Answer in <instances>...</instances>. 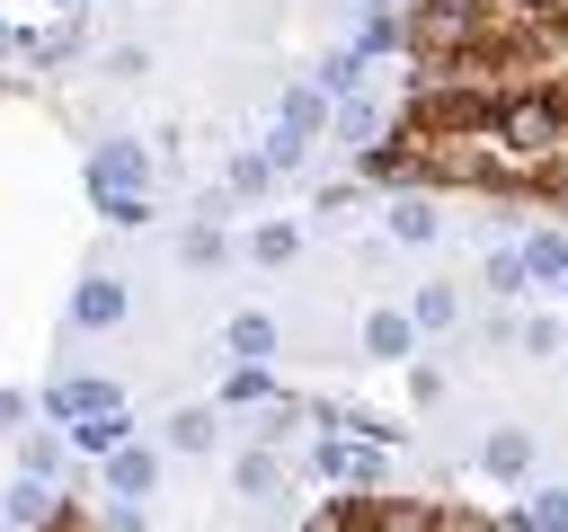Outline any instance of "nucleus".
Returning a JSON list of instances; mask_svg holds the SVG:
<instances>
[{
	"label": "nucleus",
	"instance_id": "obj_1",
	"mask_svg": "<svg viewBox=\"0 0 568 532\" xmlns=\"http://www.w3.org/2000/svg\"><path fill=\"white\" fill-rule=\"evenodd\" d=\"M142 186H151V151H142V142H98V151H89V195H98V213H106L115 231L142 222Z\"/></svg>",
	"mask_w": 568,
	"mask_h": 532
},
{
	"label": "nucleus",
	"instance_id": "obj_2",
	"mask_svg": "<svg viewBox=\"0 0 568 532\" xmlns=\"http://www.w3.org/2000/svg\"><path fill=\"white\" fill-rule=\"evenodd\" d=\"M320 115H328V98H320V89H293V98L275 106V133H266V151H257V160H266V168H293V160L311 151Z\"/></svg>",
	"mask_w": 568,
	"mask_h": 532
},
{
	"label": "nucleus",
	"instance_id": "obj_3",
	"mask_svg": "<svg viewBox=\"0 0 568 532\" xmlns=\"http://www.w3.org/2000/svg\"><path fill=\"white\" fill-rule=\"evenodd\" d=\"M71 319H80V328H115V319H124V284H115V275H89V284L71 293Z\"/></svg>",
	"mask_w": 568,
	"mask_h": 532
},
{
	"label": "nucleus",
	"instance_id": "obj_4",
	"mask_svg": "<svg viewBox=\"0 0 568 532\" xmlns=\"http://www.w3.org/2000/svg\"><path fill=\"white\" fill-rule=\"evenodd\" d=\"M44 408L89 426V417H106V408H115V381H53V390H44Z\"/></svg>",
	"mask_w": 568,
	"mask_h": 532
},
{
	"label": "nucleus",
	"instance_id": "obj_5",
	"mask_svg": "<svg viewBox=\"0 0 568 532\" xmlns=\"http://www.w3.org/2000/svg\"><path fill=\"white\" fill-rule=\"evenodd\" d=\"M151 479H160L151 443H115V452H106V488H115V497H151Z\"/></svg>",
	"mask_w": 568,
	"mask_h": 532
},
{
	"label": "nucleus",
	"instance_id": "obj_6",
	"mask_svg": "<svg viewBox=\"0 0 568 532\" xmlns=\"http://www.w3.org/2000/svg\"><path fill=\"white\" fill-rule=\"evenodd\" d=\"M399 35H408V18H399V9H390V0H373V9H364V27H355V44H346V53H355V62H373V53H390V44H399Z\"/></svg>",
	"mask_w": 568,
	"mask_h": 532
},
{
	"label": "nucleus",
	"instance_id": "obj_7",
	"mask_svg": "<svg viewBox=\"0 0 568 532\" xmlns=\"http://www.w3.org/2000/svg\"><path fill=\"white\" fill-rule=\"evenodd\" d=\"M231 355H240L248 372H266V355H275V319H257V310L231 319Z\"/></svg>",
	"mask_w": 568,
	"mask_h": 532
},
{
	"label": "nucleus",
	"instance_id": "obj_8",
	"mask_svg": "<svg viewBox=\"0 0 568 532\" xmlns=\"http://www.w3.org/2000/svg\"><path fill=\"white\" fill-rule=\"evenodd\" d=\"M0 514H9V523H27V532H36V523H53V488H44V479H18V488L0 497Z\"/></svg>",
	"mask_w": 568,
	"mask_h": 532
},
{
	"label": "nucleus",
	"instance_id": "obj_9",
	"mask_svg": "<svg viewBox=\"0 0 568 532\" xmlns=\"http://www.w3.org/2000/svg\"><path fill=\"white\" fill-rule=\"evenodd\" d=\"M524 461H532V434H524V426H497V434H488V470H497V479H524Z\"/></svg>",
	"mask_w": 568,
	"mask_h": 532
},
{
	"label": "nucleus",
	"instance_id": "obj_10",
	"mask_svg": "<svg viewBox=\"0 0 568 532\" xmlns=\"http://www.w3.org/2000/svg\"><path fill=\"white\" fill-rule=\"evenodd\" d=\"M320 461H328V479H355V488H382V461H373L364 443H328Z\"/></svg>",
	"mask_w": 568,
	"mask_h": 532
},
{
	"label": "nucleus",
	"instance_id": "obj_11",
	"mask_svg": "<svg viewBox=\"0 0 568 532\" xmlns=\"http://www.w3.org/2000/svg\"><path fill=\"white\" fill-rule=\"evenodd\" d=\"M408 337H417L408 310H373V319H364V346H373V355H408Z\"/></svg>",
	"mask_w": 568,
	"mask_h": 532
},
{
	"label": "nucleus",
	"instance_id": "obj_12",
	"mask_svg": "<svg viewBox=\"0 0 568 532\" xmlns=\"http://www.w3.org/2000/svg\"><path fill=\"white\" fill-rule=\"evenodd\" d=\"M390 239H408V248H417V239H435V213H426V195H399V204H390Z\"/></svg>",
	"mask_w": 568,
	"mask_h": 532
},
{
	"label": "nucleus",
	"instance_id": "obj_13",
	"mask_svg": "<svg viewBox=\"0 0 568 532\" xmlns=\"http://www.w3.org/2000/svg\"><path fill=\"white\" fill-rule=\"evenodd\" d=\"M453 310H462V301H453L444 284H417V301H408V328H453Z\"/></svg>",
	"mask_w": 568,
	"mask_h": 532
},
{
	"label": "nucleus",
	"instance_id": "obj_14",
	"mask_svg": "<svg viewBox=\"0 0 568 532\" xmlns=\"http://www.w3.org/2000/svg\"><path fill=\"white\" fill-rule=\"evenodd\" d=\"M213 434H222V426H213V408H178V417H169V443H178V452H204Z\"/></svg>",
	"mask_w": 568,
	"mask_h": 532
},
{
	"label": "nucleus",
	"instance_id": "obj_15",
	"mask_svg": "<svg viewBox=\"0 0 568 532\" xmlns=\"http://www.w3.org/2000/svg\"><path fill=\"white\" fill-rule=\"evenodd\" d=\"M524 275H568V239H559V231H541V239L524 248Z\"/></svg>",
	"mask_w": 568,
	"mask_h": 532
},
{
	"label": "nucleus",
	"instance_id": "obj_16",
	"mask_svg": "<svg viewBox=\"0 0 568 532\" xmlns=\"http://www.w3.org/2000/svg\"><path fill=\"white\" fill-rule=\"evenodd\" d=\"M532 532H568V488H532Z\"/></svg>",
	"mask_w": 568,
	"mask_h": 532
},
{
	"label": "nucleus",
	"instance_id": "obj_17",
	"mask_svg": "<svg viewBox=\"0 0 568 532\" xmlns=\"http://www.w3.org/2000/svg\"><path fill=\"white\" fill-rule=\"evenodd\" d=\"M248 257H257V266H284V257H293V231H284V222H257Z\"/></svg>",
	"mask_w": 568,
	"mask_h": 532
},
{
	"label": "nucleus",
	"instance_id": "obj_18",
	"mask_svg": "<svg viewBox=\"0 0 568 532\" xmlns=\"http://www.w3.org/2000/svg\"><path fill=\"white\" fill-rule=\"evenodd\" d=\"M71 434H80L89 452H115V443H124V408H106V417H89V426H71Z\"/></svg>",
	"mask_w": 568,
	"mask_h": 532
},
{
	"label": "nucleus",
	"instance_id": "obj_19",
	"mask_svg": "<svg viewBox=\"0 0 568 532\" xmlns=\"http://www.w3.org/2000/svg\"><path fill=\"white\" fill-rule=\"evenodd\" d=\"M240 488H248V497H275V452H248V461H240Z\"/></svg>",
	"mask_w": 568,
	"mask_h": 532
},
{
	"label": "nucleus",
	"instance_id": "obj_20",
	"mask_svg": "<svg viewBox=\"0 0 568 532\" xmlns=\"http://www.w3.org/2000/svg\"><path fill=\"white\" fill-rule=\"evenodd\" d=\"M213 257H222V231L195 222V231H186V266H213Z\"/></svg>",
	"mask_w": 568,
	"mask_h": 532
},
{
	"label": "nucleus",
	"instance_id": "obj_21",
	"mask_svg": "<svg viewBox=\"0 0 568 532\" xmlns=\"http://www.w3.org/2000/svg\"><path fill=\"white\" fill-rule=\"evenodd\" d=\"M53 470H62V443L36 434V443H27V479H53Z\"/></svg>",
	"mask_w": 568,
	"mask_h": 532
},
{
	"label": "nucleus",
	"instance_id": "obj_22",
	"mask_svg": "<svg viewBox=\"0 0 568 532\" xmlns=\"http://www.w3.org/2000/svg\"><path fill=\"white\" fill-rule=\"evenodd\" d=\"M488 284H497V293H515V284H524V257H506V248H497V257H488Z\"/></svg>",
	"mask_w": 568,
	"mask_h": 532
},
{
	"label": "nucleus",
	"instance_id": "obj_23",
	"mask_svg": "<svg viewBox=\"0 0 568 532\" xmlns=\"http://www.w3.org/2000/svg\"><path fill=\"white\" fill-rule=\"evenodd\" d=\"M541 186H550V195L568 204V142H559V160H550V177H541Z\"/></svg>",
	"mask_w": 568,
	"mask_h": 532
},
{
	"label": "nucleus",
	"instance_id": "obj_24",
	"mask_svg": "<svg viewBox=\"0 0 568 532\" xmlns=\"http://www.w3.org/2000/svg\"><path fill=\"white\" fill-rule=\"evenodd\" d=\"M18 417H27V399H18V390H0V434H9Z\"/></svg>",
	"mask_w": 568,
	"mask_h": 532
}]
</instances>
